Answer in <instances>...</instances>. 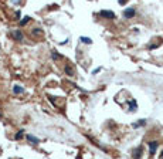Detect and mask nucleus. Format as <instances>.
Wrapping results in <instances>:
<instances>
[{
  "instance_id": "1",
  "label": "nucleus",
  "mask_w": 163,
  "mask_h": 159,
  "mask_svg": "<svg viewBox=\"0 0 163 159\" xmlns=\"http://www.w3.org/2000/svg\"><path fill=\"white\" fill-rule=\"evenodd\" d=\"M99 16H101V17H105V18H114L115 13L112 12V10H101V12H99Z\"/></svg>"
},
{
  "instance_id": "2",
  "label": "nucleus",
  "mask_w": 163,
  "mask_h": 159,
  "mask_svg": "<svg viewBox=\"0 0 163 159\" xmlns=\"http://www.w3.org/2000/svg\"><path fill=\"white\" fill-rule=\"evenodd\" d=\"M135 16V9H126L125 12H123V17H126V18H131V17H133Z\"/></svg>"
},
{
  "instance_id": "3",
  "label": "nucleus",
  "mask_w": 163,
  "mask_h": 159,
  "mask_svg": "<svg viewBox=\"0 0 163 159\" xmlns=\"http://www.w3.org/2000/svg\"><path fill=\"white\" fill-rule=\"evenodd\" d=\"M156 149H157V142L156 141H152V142H149V151H150V153L153 155L155 152H156Z\"/></svg>"
},
{
  "instance_id": "4",
  "label": "nucleus",
  "mask_w": 163,
  "mask_h": 159,
  "mask_svg": "<svg viewBox=\"0 0 163 159\" xmlns=\"http://www.w3.org/2000/svg\"><path fill=\"white\" fill-rule=\"evenodd\" d=\"M140 156H142V148L139 146V148H136L135 152H133V159H139Z\"/></svg>"
},
{
  "instance_id": "5",
  "label": "nucleus",
  "mask_w": 163,
  "mask_h": 159,
  "mask_svg": "<svg viewBox=\"0 0 163 159\" xmlns=\"http://www.w3.org/2000/svg\"><path fill=\"white\" fill-rule=\"evenodd\" d=\"M13 36H14V38H16V40H20V41L23 40V33H21L20 30H16V31H13Z\"/></svg>"
},
{
  "instance_id": "6",
  "label": "nucleus",
  "mask_w": 163,
  "mask_h": 159,
  "mask_svg": "<svg viewBox=\"0 0 163 159\" xmlns=\"http://www.w3.org/2000/svg\"><path fill=\"white\" fill-rule=\"evenodd\" d=\"M27 139H28L30 142H33V144H36V145H37V144H40V139H37V138H36V136H33V135H28V136H27Z\"/></svg>"
},
{
  "instance_id": "7",
  "label": "nucleus",
  "mask_w": 163,
  "mask_h": 159,
  "mask_svg": "<svg viewBox=\"0 0 163 159\" xmlns=\"http://www.w3.org/2000/svg\"><path fill=\"white\" fill-rule=\"evenodd\" d=\"M64 71L68 74V75H74V71H72L71 65H65V67H64Z\"/></svg>"
},
{
  "instance_id": "8",
  "label": "nucleus",
  "mask_w": 163,
  "mask_h": 159,
  "mask_svg": "<svg viewBox=\"0 0 163 159\" xmlns=\"http://www.w3.org/2000/svg\"><path fill=\"white\" fill-rule=\"evenodd\" d=\"M31 20V17H28V16H26V17H23V20L20 22V26H26L28 22Z\"/></svg>"
},
{
  "instance_id": "9",
  "label": "nucleus",
  "mask_w": 163,
  "mask_h": 159,
  "mask_svg": "<svg viewBox=\"0 0 163 159\" xmlns=\"http://www.w3.org/2000/svg\"><path fill=\"white\" fill-rule=\"evenodd\" d=\"M145 124H146V121H145V119H140V121H138V122L133 124V128H139L140 125H145Z\"/></svg>"
},
{
  "instance_id": "10",
  "label": "nucleus",
  "mask_w": 163,
  "mask_h": 159,
  "mask_svg": "<svg viewBox=\"0 0 163 159\" xmlns=\"http://www.w3.org/2000/svg\"><path fill=\"white\" fill-rule=\"evenodd\" d=\"M31 33H33L34 36H41V34H43V30H41V28H33Z\"/></svg>"
},
{
  "instance_id": "11",
  "label": "nucleus",
  "mask_w": 163,
  "mask_h": 159,
  "mask_svg": "<svg viewBox=\"0 0 163 159\" xmlns=\"http://www.w3.org/2000/svg\"><path fill=\"white\" fill-rule=\"evenodd\" d=\"M129 110H131V111L136 110V101H135V100H132V101H129Z\"/></svg>"
},
{
  "instance_id": "12",
  "label": "nucleus",
  "mask_w": 163,
  "mask_h": 159,
  "mask_svg": "<svg viewBox=\"0 0 163 159\" xmlns=\"http://www.w3.org/2000/svg\"><path fill=\"white\" fill-rule=\"evenodd\" d=\"M13 90H14L16 94H21V92H23V88L20 85H14V88H13Z\"/></svg>"
},
{
  "instance_id": "13",
  "label": "nucleus",
  "mask_w": 163,
  "mask_h": 159,
  "mask_svg": "<svg viewBox=\"0 0 163 159\" xmlns=\"http://www.w3.org/2000/svg\"><path fill=\"white\" fill-rule=\"evenodd\" d=\"M81 41L86 44H91V38H86V37H81Z\"/></svg>"
},
{
  "instance_id": "14",
  "label": "nucleus",
  "mask_w": 163,
  "mask_h": 159,
  "mask_svg": "<svg viewBox=\"0 0 163 159\" xmlns=\"http://www.w3.org/2000/svg\"><path fill=\"white\" fill-rule=\"evenodd\" d=\"M60 57H61V55H60L58 53H56V51H52V58H54V60H60Z\"/></svg>"
},
{
  "instance_id": "15",
  "label": "nucleus",
  "mask_w": 163,
  "mask_h": 159,
  "mask_svg": "<svg viewBox=\"0 0 163 159\" xmlns=\"http://www.w3.org/2000/svg\"><path fill=\"white\" fill-rule=\"evenodd\" d=\"M21 135H23V129L19 132V134H16V139H20V138H21Z\"/></svg>"
},
{
  "instance_id": "16",
  "label": "nucleus",
  "mask_w": 163,
  "mask_h": 159,
  "mask_svg": "<svg viewBox=\"0 0 163 159\" xmlns=\"http://www.w3.org/2000/svg\"><path fill=\"white\" fill-rule=\"evenodd\" d=\"M16 17H21V12H16Z\"/></svg>"
},
{
  "instance_id": "17",
  "label": "nucleus",
  "mask_w": 163,
  "mask_h": 159,
  "mask_svg": "<svg viewBox=\"0 0 163 159\" xmlns=\"http://www.w3.org/2000/svg\"><path fill=\"white\" fill-rule=\"evenodd\" d=\"M98 71H101V67H99V68H95V70H94V73H92V74H96V73H98Z\"/></svg>"
},
{
  "instance_id": "18",
  "label": "nucleus",
  "mask_w": 163,
  "mask_h": 159,
  "mask_svg": "<svg viewBox=\"0 0 163 159\" xmlns=\"http://www.w3.org/2000/svg\"><path fill=\"white\" fill-rule=\"evenodd\" d=\"M160 158H162V159H163V151H162V153H160Z\"/></svg>"
}]
</instances>
